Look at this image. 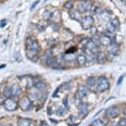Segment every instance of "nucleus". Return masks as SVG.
Masks as SVG:
<instances>
[{
    "mask_svg": "<svg viewBox=\"0 0 126 126\" xmlns=\"http://www.w3.org/2000/svg\"><path fill=\"white\" fill-rule=\"evenodd\" d=\"M3 101H4V100H3V98L1 96H0V105L1 104H3Z\"/></svg>",
    "mask_w": 126,
    "mask_h": 126,
    "instance_id": "ea45409f",
    "label": "nucleus"
},
{
    "mask_svg": "<svg viewBox=\"0 0 126 126\" xmlns=\"http://www.w3.org/2000/svg\"><path fill=\"white\" fill-rule=\"evenodd\" d=\"M106 115H107V117L110 119H115L120 115V109L116 105L110 106L106 109Z\"/></svg>",
    "mask_w": 126,
    "mask_h": 126,
    "instance_id": "6e6552de",
    "label": "nucleus"
},
{
    "mask_svg": "<svg viewBox=\"0 0 126 126\" xmlns=\"http://www.w3.org/2000/svg\"><path fill=\"white\" fill-rule=\"evenodd\" d=\"M90 29H91V33L93 36H95L96 34V32H97V28L96 27H93V26H92V27L90 28Z\"/></svg>",
    "mask_w": 126,
    "mask_h": 126,
    "instance_id": "72a5a7b5",
    "label": "nucleus"
},
{
    "mask_svg": "<svg viewBox=\"0 0 126 126\" xmlns=\"http://www.w3.org/2000/svg\"><path fill=\"white\" fill-rule=\"evenodd\" d=\"M69 17L70 18L77 21V22H80L82 19V15L78 10H69Z\"/></svg>",
    "mask_w": 126,
    "mask_h": 126,
    "instance_id": "f8f14e48",
    "label": "nucleus"
},
{
    "mask_svg": "<svg viewBox=\"0 0 126 126\" xmlns=\"http://www.w3.org/2000/svg\"><path fill=\"white\" fill-rule=\"evenodd\" d=\"M96 77H94V76H89L86 80V84L87 86H89V87L93 86V85L96 84Z\"/></svg>",
    "mask_w": 126,
    "mask_h": 126,
    "instance_id": "412c9836",
    "label": "nucleus"
},
{
    "mask_svg": "<svg viewBox=\"0 0 126 126\" xmlns=\"http://www.w3.org/2000/svg\"><path fill=\"white\" fill-rule=\"evenodd\" d=\"M88 87L87 85H80L78 87V90L75 93V97L78 100H82L83 97L86 96L87 94L88 93Z\"/></svg>",
    "mask_w": 126,
    "mask_h": 126,
    "instance_id": "0eeeda50",
    "label": "nucleus"
},
{
    "mask_svg": "<svg viewBox=\"0 0 126 126\" xmlns=\"http://www.w3.org/2000/svg\"><path fill=\"white\" fill-rule=\"evenodd\" d=\"M124 76H121L119 78V80H118V81H117V85H120L121 84V82H122V80H123V79H124Z\"/></svg>",
    "mask_w": 126,
    "mask_h": 126,
    "instance_id": "e433bc0d",
    "label": "nucleus"
},
{
    "mask_svg": "<svg viewBox=\"0 0 126 126\" xmlns=\"http://www.w3.org/2000/svg\"><path fill=\"white\" fill-rule=\"evenodd\" d=\"M4 126H13V125H12V124H7V125H5Z\"/></svg>",
    "mask_w": 126,
    "mask_h": 126,
    "instance_id": "a19ab883",
    "label": "nucleus"
},
{
    "mask_svg": "<svg viewBox=\"0 0 126 126\" xmlns=\"http://www.w3.org/2000/svg\"><path fill=\"white\" fill-rule=\"evenodd\" d=\"M40 126H49V124L47 123L46 121L43 120V121H41V122H40Z\"/></svg>",
    "mask_w": 126,
    "mask_h": 126,
    "instance_id": "c9c22d12",
    "label": "nucleus"
},
{
    "mask_svg": "<svg viewBox=\"0 0 126 126\" xmlns=\"http://www.w3.org/2000/svg\"><path fill=\"white\" fill-rule=\"evenodd\" d=\"M124 1H125V0H124Z\"/></svg>",
    "mask_w": 126,
    "mask_h": 126,
    "instance_id": "c03bdc74",
    "label": "nucleus"
},
{
    "mask_svg": "<svg viewBox=\"0 0 126 126\" xmlns=\"http://www.w3.org/2000/svg\"><path fill=\"white\" fill-rule=\"evenodd\" d=\"M92 2H90L89 0H83V1L80 2L78 6V11L79 13H86L92 9Z\"/></svg>",
    "mask_w": 126,
    "mask_h": 126,
    "instance_id": "39448f33",
    "label": "nucleus"
},
{
    "mask_svg": "<svg viewBox=\"0 0 126 126\" xmlns=\"http://www.w3.org/2000/svg\"><path fill=\"white\" fill-rule=\"evenodd\" d=\"M115 28H114L112 26L110 25V23H109L108 25H107V32H109L110 33H112V32H115Z\"/></svg>",
    "mask_w": 126,
    "mask_h": 126,
    "instance_id": "2f4dec72",
    "label": "nucleus"
},
{
    "mask_svg": "<svg viewBox=\"0 0 126 126\" xmlns=\"http://www.w3.org/2000/svg\"><path fill=\"white\" fill-rule=\"evenodd\" d=\"M34 85L38 91H43V90L46 89V86H47L46 83L42 81V80H38V81H36Z\"/></svg>",
    "mask_w": 126,
    "mask_h": 126,
    "instance_id": "6ab92c4d",
    "label": "nucleus"
},
{
    "mask_svg": "<svg viewBox=\"0 0 126 126\" xmlns=\"http://www.w3.org/2000/svg\"><path fill=\"white\" fill-rule=\"evenodd\" d=\"M5 65H1V66H0V69H1V68H3V67H5Z\"/></svg>",
    "mask_w": 126,
    "mask_h": 126,
    "instance_id": "79ce46f5",
    "label": "nucleus"
},
{
    "mask_svg": "<svg viewBox=\"0 0 126 126\" xmlns=\"http://www.w3.org/2000/svg\"><path fill=\"white\" fill-rule=\"evenodd\" d=\"M52 55H53V51H52V50L51 49H47L46 52H45V56L47 58H49V57H50V56H52Z\"/></svg>",
    "mask_w": 126,
    "mask_h": 126,
    "instance_id": "c756f323",
    "label": "nucleus"
},
{
    "mask_svg": "<svg viewBox=\"0 0 126 126\" xmlns=\"http://www.w3.org/2000/svg\"><path fill=\"white\" fill-rule=\"evenodd\" d=\"M119 51H120V47H119V45L116 42H115V43H110L108 46V51L110 55L115 56L119 52Z\"/></svg>",
    "mask_w": 126,
    "mask_h": 126,
    "instance_id": "9b49d317",
    "label": "nucleus"
},
{
    "mask_svg": "<svg viewBox=\"0 0 126 126\" xmlns=\"http://www.w3.org/2000/svg\"><path fill=\"white\" fill-rule=\"evenodd\" d=\"M3 105L4 107V109L8 111L16 110V108H17V103H16L15 101H13L12 98H8V99L4 100Z\"/></svg>",
    "mask_w": 126,
    "mask_h": 126,
    "instance_id": "423d86ee",
    "label": "nucleus"
},
{
    "mask_svg": "<svg viewBox=\"0 0 126 126\" xmlns=\"http://www.w3.org/2000/svg\"><path fill=\"white\" fill-rule=\"evenodd\" d=\"M90 40L93 42V43L96 45V46L98 47H100V45H101V43H100V39H99V37H96V35L95 36H93V37H92V38H90Z\"/></svg>",
    "mask_w": 126,
    "mask_h": 126,
    "instance_id": "c85d7f7f",
    "label": "nucleus"
},
{
    "mask_svg": "<svg viewBox=\"0 0 126 126\" xmlns=\"http://www.w3.org/2000/svg\"><path fill=\"white\" fill-rule=\"evenodd\" d=\"M110 25L115 28V30H117L118 28L120 27V21H119L117 18H113V19H111L110 21Z\"/></svg>",
    "mask_w": 126,
    "mask_h": 126,
    "instance_id": "4be33fe9",
    "label": "nucleus"
},
{
    "mask_svg": "<svg viewBox=\"0 0 126 126\" xmlns=\"http://www.w3.org/2000/svg\"><path fill=\"white\" fill-rule=\"evenodd\" d=\"M90 126H92V125H90Z\"/></svg>",
    "mask_w": 126,
    "mask_h": 126,
    "instance_id": "37998d69",
    "label": "nucleus"
},
{
    "mask_svg": "<svg viewBox=\"0 0 126 126\" xmlns=\"http://www.w3.org/2000/svg\"><path fill=\"white\" fill-rule=\"evenodd\" d=\"M96 59L98 63L103 64L105 63V61H106V56H105V54L102 53V52H98V53H96Z\"/></svg>",
    "mask_w": 126,
    "mask_h": 126,
    "instance_id": "aec40b11",
    "label": "nucleus"
},
{
    "mask_svg": "<svg viewBox=\"0 0 126 126\" xmlns=\"http://www.w3.org/2000/svg\"><path fill=\"white\" fill-rule=\"evenodd\" d=\"M73 5H74L73 1H72V0H68V1H67L64 3V8L66 9H68V10H72L73 8Z\"/></svg>",
    "mask_w": 126,
    "mask_h": 126,
    "instance_id": "a878e982",
    "label": "nucleus"
},
{
    "mask_svg": "<svg viewBox=\"0 0 126 126\" xmlns=\"http://www.w3.org/2000/svg\"><path fill=\"white\" fill-rule=\"evenodd\" d=\"M119 126H125L126 125V119L125 118H121L120 121L118 123Z\"/></svg>",
    "mask_w": 126,
    "mask_h": 126,
    "instance_id": "7c9ffc66",
    "label": "nucleus"
},
{
    "mask_svg": "<svg viewBox=\"0 0 126 126\" xmlns=\"http://www.w3.org/2000/svg\"><path fill=\"white\" fill-rule=\"evenodd\" d=\"M46 64H47V66H49V67H52L54 69H59L61 67V66L58 64V62H57L56 57H54V56H50V57L47 58Z\"/></svg>",
    "mask_w": 126,
    "mask_h": 126,
    "instance_id": "9d476101",
    "label": "nucleus"
},
{
    "mask_svg": "<svg viewBox=\"0 0 126 126\" xmlns=\"http://www.w3.org/2000/svg\"><path fill=\"white\" fill-rule=\"evenodd\" d=\"M47 114H48V115H50L51 114H52V112H51V108H50V107H48V109H47Z\"/></svg>",
    "mask_w": 126,
    "mask_h": 126,
    "instance_id": "58836bf2",
    "label": "nucleus"
},
{
    "mask_svg": "<svg viewBox=\"0 0 126 126\" xmlns=\"http://www.w3.org/2000/svg\"><path fill=\"white\" fill-rule=\"evenodd\" d=\"M40 97V94L38 93V91H33V92H30L29 96H28V99L30 100L31 101H35Z\"/></svg>",
    "mask_w": 126,
    "mask_h": 126,
    "instance_id": "5701e85b",
    "label": "nucleus"
},
{
    "mask_svg": "<svg viewBox=\"0 0 126 126\" xmlns=\"http://www.w3.org/2000/svg\"><path fill=\"white\" fill-rule=\"evenodd\" d=\"M99 39H100V43L103 45V46L108 47L111 43L110 37H109L107 35H102L99 37Z\"/></svg>",
    "mask_w": 126,
    "mask_h": 126,
    "instance_id": "2eb2a0df",
    "label": "nucleus"
},
{
    "mask_svg": "<svg viewBox=\"0 0 126 126\" xmlns=\"http://www.w3.org/2000/svg\"><path fill=\"white\" fill-rule=\"evenodd\" d=\"M92 126H106V125H105V123L101 120H100V119H96V120L92 121Z\"/></svg>",
    "mask_w": 126,
    "mask_h": 126,
    "instance_id": "393cba45",
    "label": "nucleus"
},
{
    "mask_svg": "<svg viewBox=\"0 0 126 126\" xmlns=\"http://www.w3.org/2000/svg\"><path fill=\"white\" fill-rule=\"evenodd\" d=\"M5 26H6V20L3 19V20L1 21V24H0V27H4Z\"/></svg>",
    "mask_w": 126,
    "mask_h": 126,
    "instance_id": "4c0bfd02",
    "label": "nucleus"
},
{
    "mask_svg": "<svg viewBox=\"0 0 126 126\" xmlns=\"http://www.w3.org/2000/svg\"><path fill=\"white\" fill-rule=\"evenodd\" d=\"M85 48L87 50H88L89 51H91V53H94V51H96V49H97L98 47H97L91 40L88 39V40H87L86 43H85Z\"/></svg>",
    "mask_w": 126,
    "mask_h": 126,
    "instance_id": "4468645a",
    "label": "nucleus"
},
{
    "mask_svg": "<svg viewBox=\"0 0 126 126\" xmlns=\"http://www.w3.org/2000/svg\"><path fill=\"white\" fill-rule=\"evenodd\" d=\"M65 114V108L63 106H59L58 110H56V115L59 116H62Z\"/></svg>",
    "mask_w": 126,
    "mask_h": 126,
    "instance_id": "cd10ccee",
    "label": "nucleus"
},
{
    "mask_svg": "<svg viewBox=\"0 0 126 126\" xmlns=\"http://www.w3.org/2000/svg\"><path fill=\"white\" fill-rule=\"evenodd\" d=\"M19 105H20L21 109L24 111L32 110L33 108V104L32 101L28 99V97H23L19 101Z\"/></svg>",
    "mask_w": 126,
    "mask_h": 126,
    "instance_id": "20e7f679",
    "label": "nucleus"
},
{
    "mask_svg": "<svg viewBox=\"0 0 126 126\" xmlns=\"http://www.w3.org/2000/svg\"><path fill=\"white\" fill-rule=\"evenodd\" d=\"M3 96L5 97L6 99L12 98V97H13V94H12V91H11L10 87L5 88V90L3 91Z\"/></svg>",
    "mask_w": 126,
    "mask_h": 126,
    "instance_id": "b1692460",
    "label": "nucleus"
},
{
    "mask_svg": "<svg viewBox=\"0 0 126 126\" xmlns=\"http://www.w3.org/2000/svg\"><path fill=\"white\" fill-rule=\"evenodd\" d=\"M78 115L79 118H85L88 114V105L87 103L84 102H81L78 105Z\"/></svg>",
    "mask_w": 126,
    "mask_h": 126,
    "instance_id": "1a4fd4ad",
    "label": "nucleus"
},
{
    "mask_svg": "<svg viewBox=\"0 0 126 126\" xmlns=\"http://www.w3.org/2000/svg\"><path fill=\"white\" fill-rule=\"evenodd\" d=\"M96 89L100 92H104L107 91L110 87V83L109 80L105 76H101L96 80Z\"/></svg>",
    "mask_w": 126,
    "mask_h": 126,
    "instance_id": "f03ea898",
    "label": "nucleus"
},
{
    "mask_svg": "<svg viewBox=\"0 0 126 126\" xmlns=\"http://www.w3.org/2000/svg\"><path fill=\"white\" fill-rule=\"evenodd\" d=\"M51 13L49 10H45L43 14H42V17H43V18L45 20H49L50 19V16H51Z\"/></svg>",
    "mask_w": 126,
    "mask_h": 126,
    "instance_id": "bb28decb",
    "label": "nucleus"
},
{
    "mask_svg": "<svg viewBox=\"0 0 126 126\" xmlns=\"http://www.w3.org/2000/svg\"><path fill=\"white\" fill-rule=\"evenodd\" d=\"M10 88H11L13 96H18L22 94V89H21L20 85L18 84H13Z\"/></svg>",
    "mask_w": 126,
    "mask_h": 126,
    "instance_id": "ddd939ff",
    "label": "nucleus"
},
{
    "mask_svg": "<svg viewBox=\"0 0 126 126\" xmlns=\"http://www.w3.org/2000/svg\"><path fill=\"white\" fill-rule=\"evenodd\" d=\"M17 125L18 126H31L32 120L29 118H19Z\"/></svg>",
    "mask_w": 126,
    "mask_h": 126,
    "instance_id": "dca6fc26",
    "label": "nucleus"
},
{
    "mask_svg": "<svg viewBox=\"0 0 126 126\" xmlns=\"http://www.w3.org/2000/svg\"><path fill=\"white\" fill-rule=\"evenodd\" d=\"M39 2H40V0H37V1L36 2H35V3H33V5L32 6V8H31V10H33V9H34L35 8V7H36L37 6V4L38 3H39Z\"/></svg>",
    "mask_w": 126,
    "mask_h": 126,
    "instance_id": "f704fd0d",
    "label": "nucleus"
},
{
    "mask_svg": "<svg viewBox=\"0 0 126 126\" xmlns=\"http://www.w3.org/2000/svg\"><path fill=\"white\" fill-rule=\"evenodd\" d=\"M60 17H61V14H60V12L56 10L54 12H52L51 13V16H50V19H52L54 21V23H57V22L60 21Z\"/></svg>",
    "mask_w": 126,
    "mask_h": 126,
    "instance_id": "f3484780",
    "label": "nucleus"
},
{
    "mask_svg": "<svg viewBox=\"0 0 126 126\" xmlns=\"http://www.w3.org/2000/svg\"><path fill=\"white\" fill-rule=\"evenodd\" d=\"M63 105L65 106V110H69V106H68V98L67 97H65L64 99L63 100Z\"/></svg>",
    "mask_w": 126,
    "mask_h": 126,
    "instance_id": "473e14b6",
    "label": "nucleus"
},
{
    "mask_svg": "<svg viewBox=\"0 0 126 126\" xmlns=\"http://www.w3.org/2000/svg\"><path fill=\"white\" fill-rule=\"evenodd\" d=\"M26 48H27V54L28 57L32 58L37 56L39 53L40 47L38 41L34 37H27L26 41Z\"/></svg>",
    "mask_w": 126,
    "mask_h": 126,
    "instance_id": "f257e3e1",
    "label": "nucleus"
},
{
    "mask_svg": "<svg viewBox=\"0 0 126 126\" xmlns=\"http://www.w3.org/2000/svg\"><path fill=\"white\" fill-rule=\"evenodd\" d=\"M82 27L84 30H89L94 23V18L92 16H85L82 18V19L80 21Z\"/></svg>",
    "mask_w": 126,
    "mask_h": 126,
    "instance_id": "7ed1b4c3",
    "label": "nucleus"
},
{
    "mask_svg": "<svg viewBox=\"0 0 126 126\" xmlns=\"http://www.w3.org/2000/svg\"><path fill=\"white\" fill-rule=\"evenodd\" d=\"M76 61L79 66H84L85 64L87 63V59H86V56L83 55V54H81V55H78L76 58Z\"/></svg>",
    "mask_w": 126,
    "mask_h": 126,
    "instance_id": "a211bd4d",
    "label": "nucleus"
}]
</instances>
